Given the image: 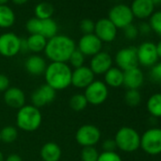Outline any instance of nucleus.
I'll return each instance as SVG.
<instances>
[{
  "label": "nucleus",
  "instance_id": "nucleus-22",
  "mask_svg": "<svg viewBox=\"0 0 161 161\" xmlns=\"http://www.w3.org/2000/svg\"><path fill=\"white\" fill-rule=\"evenodd\" d=\"M104 84L113 88L121 86L123 85V71L119 67L112 66L104 74Z\"/></svg>",
  "mask_w": 161,
  "mask_h": 161
},
{
  "label": "nucleus",
  "instance_id": "nucleus-43",
  "mask_svg": "<svg viewBox=\"0 0 161 161\" xmlns=\"http://www.w3.org/2000/svg\"><path fill=\"white\" fill-rule=\"evenodd\" d=\"M29 51L27 39H21V45H20V52H27Z\"/></svg>",
  "mask_w": 161,
  "mask_h": 161
},
{
  "label": "nucleus",
  "instance_id": "nucleus-39",
  "mask_svg": "<svg viewBox=\"0 0 161 161\" xmlns=\"http://www.w3.org/2000/svg\"><path fill=\"white\" fill-rule=\"evenodd\" d=\"M103 152H116V149H117V144L115 142V139L113 138H108V139H105L103 142Z\"/></svg>",
  "mask_w": 161,
  "mask_h": 161
},
{
  "label": "nucleus",
  "instance_id": "nucleus-1",
  "mask_svg": "<svg viewBox=\"0 0 161 161\" xmlns=\"http://www.w3.org/2000/svg\"><path fill=\"white\" fill-rule=\"evenodd\" d=\"M76 49L74 40L66 35H55L47 42L45 54L48 60L55 63H67Z\"/></svg>",
  "mask_w": 161,
  "mask_h": 161
},
{
  "label": "nucleus",
  "instance_id": "nucleus-25",
  "mask_svg": "<svg viewBox=\"0 0 161 161\" xmlns=\"http://www.w3.org/2000/svg\"><path fill=\"white\" fill-rule=\"evenodd\" d=\"M57 32H58V25L52 18L41 20V28L39 32L40 35L44 36L47 40H48L54 37L55 35H57Z\"/></svg>",
  "mask_w": 161,
  "mask_h": 161
},
{
  "label": "nucleus",
  "instance_id": "nucleus-6",
  "mask_svg": "<svg viewBox=\"0 0 161 161\" xmlns=\"http://www.w3.org/2000/svg\"><path fill=\"white\" fill-rule=\"evenodd\" d=\"M102 136L101 130L93 124H85L80 126L75 135L76 141L84 147H95Z\"/></svg>",
  "mask_w": 161,
  "mask_h": 161
},
{
  "label": "nucleus",
  "instance_id": "nucleus-48",
  "mask_svg": "<svg viewBox=\"0 0 161 161\" xmlns=\"http://www.w3.org/2000/svg\"><path fill=\"white\" fill-rule=\"evenodd\" d=\"M0 161H5V157L3 155V153L0 151Z\"/></svg>",
  "mask_w": 161,
  "mask_h": 161
},
{
  "label": "nucleus",
  "instance_id": "nucleus-21",
  "mask_svg": "<svg viewBox=\"0 0 161 161\" xmlns=\"http://www.w3.org/2000/svg\"><path fill=\"white\" fill-rule=\"evenodd\" d=\"M40 155L43 161H60L62 157L61 147L55 142L45 143L40 151Z\"/></svg>",
  "mask_w": 161,
  "mask_h": 161
},
{
  "label": "nucleus",
  "instance_id": "nucleus-30",
  "mask_svg": "<svg viewBox=\"0 0 161 161\" xmlns=\"http://www.w3.org/2000/svg\"><path fill=\"white\" fill-rule=\"evenodd\" d=\"M124 101L130 107H136L141 102V94L138 89H128L124 95Z\"/></svg>",
  "mask_w": 161,
  "mask_h": 161
},
{
  "label": "nucleus",
  "instance_id": "nucleus-46",
  "mask_svg": "<svg viewBox=\"0 0 161 161\" xmlns=\"http://www.w3.org/2000/svg\"><path fill=\"white\" fill-rule=\"evenodd\" d=\"M150 1H152V3H153L154 6L161 5V0H150Z\"/></svg>",
  "mask_w": 161,
  "mask_h": 161
},
{
  "label": "nucleus",
  "instance_id": "nucleus-14",
  "mask_svg": "<svg viewBox=\"0 0 161 161\" xmlns=\"http://www.w3.org/2000/svg\"><path fill=\"white\" fill-rule=\"evenodd\" d=\"M103 42L94 34H85L80 37L78 43V49L85 56H94L101 52Z\"/></svg>",
  "mask_w": 161,
  "mask_h": 161
},
{
  "label": "nucleus",
  "instance_id": "nucleus-5",
  "mask_svg": "<svg viewBox=\"0 0 161 161\" xmlns=\"http://www.w3.org/2000/svg\"><path fill=\"white\" fill-rule=\"evenodd\" d=\"M140 147L146 153L151 155L161 153V128L147 130L140 136Z\"/></svg>",
  "mask_w": 161,
  "mask_h": 161
},
{
  "label": "nucleus",
  "instance_id": "nucleus-9",
  "mask_svg": "<svg viewBox=\"0 0 161 161\" xmlns=\"http://www.w3.org/2000/svg\"><path fill=\"white\" fill-rule=\"evenodd\" d=\"M21 38L14 32H6L0 35V55L7 58L16 56L20 52Z\"/></svg>",
  "mask_w": 161,
  "mask_h": 161
},
{
  "label": "nucleus",
  "instance_id": "nucleus-49",
  "mask_svg": "<svg viewBox=\"0 0 161 161\" xmlns=\"http://www.w3.org/2000/svg\"><path fill=\"white\" fill-rule=\"evenodd\" d=\"M2 141H1V136H0V143H1Z\"/></svg>",
  "mask_w": 161,
  "mask_h": 161
},
{
  "label": "nucleus",
  "instance_id": "nucleus-26",
  "mask_svg": "<svg viewBox=\"0 0 161 161\" xmlns=\"http://www.w3.org/2000/svg\"><path fill=\"white\" fill-rule=\"evenodd\" d=\"M147 110L154 118H161V93L153 94L147 102Z\"/></svg>",
  "mask_w": 161,
  "mask_h": 161
},
{
  "label": "nucleus",
  "instance_id": "nucleus-11",
  "mask_svg": "<svg viewBox=\"0 0 161 161\" xmlns=\"http://www.w3.org/2000/svg\"><path fill=\"white\" fill-rule=\"evenodd\" d=\"M138 64L145 67L153 66L157 60L158 55L156 51V45L153 42H144L136 48Z\"/></svg>",
  "mask_w": 161,
  "mask_h": 161
},
{
  "label": "nucleus",
  "instance_id": "nucleus-32",
  "mask_svg": "<svg viewBox=\"0 0 161 161\" xmlns=\"http://www.w3.org/2000/svg\"><path fill=\"white\" fill-rule=\"evenodd\" d=\"M149 25L152 29V31H154L161 36V11L154 12L150 16Z\"/></svg>",
  "mask_w": 161,
  "mask_h": 161
},
{
  "label": "nucleus",
  "instance_id": "nucleus-31",
  "mask_svg": "<svg viewBox=\"0 0 161 161\" xmlns=\"http://www.w3.org/2000/svg\"><path fill=\"white\" fill-rule=\"evenodd\" d=\"M100 153L95 147H84L80 152V160L82 161H97Z\"/></svg>",
  "mask_w": 161,
  "mask_h": 161
},
{
  "label": "nucleus",
  "instance_id": "nucleus-24",
  "mask_svg": "<svg viewBox=\"0 0 161 161\" xmlns=\"http://www.w3.org/2000/svg\"><path fill=\"white\" fill-rule=\"evenodd\" d=\"M15 22V14L14 11L7 5L0 6V28H11Z\"/></svg>",
  "mask_w": 161,
  "mask_h": 161
},
{
  "label": "nucleus",
  "instance_id": "nucleus-34",
  "mask_svg": "<svg viewBox=\"0 0 161 161\" xmlns=\"http://www.w3.org/2000/svg\"><path fill=\"white\" fill-rule=\"evenodd\" d=\"M41 28V20L33 17L28 20L26 24V29L30 34H39Z\"/></svg>",
  "mask_w": 161,
  "mask_h": 161
},
{
  "label": "nucleus",
  "instance_id": "nucleus-13",
  "mask_svg": "<svg viewBox=\"0 0 161 161\" xmlns=\"http://www.w3.org/2000/svg\"><path fill=\"white\" fill-rule=\"evenodd\" d=\"M95 80V74L89 66L83 65L72 71L71 86L79 89H86Z\"/></svg>",
  "mask_w": 161,
  "mask_h": 161
},
{
  "label": "nucleus",
  "instance_id": "nucleus-7",
  "mask_svg": "<svg viewBox=\"0 0 161 161\" xmlns=\"http://www.w3.org/2000/svg\"><path fill=\"white\" fill-rule=\"evenodd\" d=\"M88 104L101 105L108 98V86L103 80H94L85 90L84 93Z\"/></svg>",
  "mask_w": 161,
  "mask_h": 161
},
{
  "label": "nucleus",
  "instance_id": "nucleus-28",
  "mask_svg": "<svg viewBox=\"0 0 161 161\" xmlns=\"http://www.w3.org/2000/svg\"><path fill=\"white\" fill-rule=\"evenodd\" d=\"M88 105V103L84 94H75L69 100V106L76 112L85 110Z\"/></svg>",
  "mask_w": 161,
  "mask_h": 161
},
{
  "label": "nucleus",
  "instance_id": "nucleus-16",
  "mask_svg": "<svg viewBox=\"0 0 161 161\" xmlns=\"http://www.w3.org/2000/svg\"><path fill=\"white\" fill-rule=\"evenodd\" d=\"M112 64L111 55L105 51H101L92 56L89 67L95 75H104L112 67Z\"/></svg>",
  "mask_w": 161,
  "mask_h": 161
},
{
  "label": "nucleus",
  "instance_id": "nucleus-42",
  "mask_svg": "<svg viewBox=\"0 0 161 161\" xmlns=\"http://www.w3.org/2000/svg\"><path fill=\"white\" fill-rule=\"evenodd\" d=\"M5 161H23V158L16 153H12L5 158Z\"/></svg>",
  "mask_w": 161,
  "mask_h": 161
},
{
  "label": "nucleus",
  "instance_id": "nucleus-38",
  "mask_svg": "<svg viewBox=\"0 0 161 161\" xmlns=\"http://www.w3.org/2000/svg\"><path fill=\"white\" fill-rule=\"evenodd\" d=\"M150 75L153 80L156 83H161V62L156 63L153 66H152Z\"/></svg>",
  "mask_w": 161,
  "mask_h": 161
},
{
  "label": "nucleus",
  "instance_id": "nucleus-27",
  "mask_svg": "<svg viewBox=\"0 0 161 161\" xmlns=\"http://www.w3.org/2000/svg\"><path fill=\"white\" fill-rule=\"evenodd\" d=\"M35 17L40 20H46L52 17L54 14V8L50 3L41 2L34 9Z\"/></svg>",
  "mask_w": 161,
  "mask_h": 161
},
{
  "label": "nucleus",
  "instance_id": "nucleus-37",
  "mask_svg": "<svg viewBox=\"0 0 161 161\" xmlns=\"http://www.w3.org/2000/svg\"><path fill=\"white\" fill-rule=\"evenodd\" d=\"M124 31V36L125 38H127L128 40H135L137 36H138V30L137 27L131 24L129 26H127L126 28L123 29Z\"/></svg>",
  "mask_w": 161,
  "mask_h": 161
},
{
  "label": "nucleus",
  "instance_id": "nucleus-36",
  "mask_svg": "<svg viewBox=\"0 0 161 161\" xmlns=\"http://www.w3.org/2000/svg\"><path fill=\"white\" fill-rule=\"evenodd\" d=\"M97 161H122L120 155L116 152H103Z\"/></svg>",
  "mask_w": 161,
  "mask_h": 161
},
{
  "label": "nucleus",
  "instance_id": "nucleus-35",
  "mask_svg": "<svg viewBox=\"0 0 161 161\" xmlns=\"http://www.w3.org/2000/svg\"><path fill=\"white\" fill-rule=\"evenodd\" d=\"M80 30L84 33V35L94 33L95 23L91 19H84L80 23Z\"/></svg>",
  "mask_w": 161,
  "mask_h": 161
},
{
  "label": "nucleus",
  "instance_id": "nucleus-45",
  "mask_svg": "<svg viewBox=\"0 0 161 161\" xmlns=\"http://www.w3.org/2000/svg\"><path fill=\"white\" fill-rule=\"evenodd\" d=\"M156 51H157L158 58H161V40L156 45Z\"/></svg>",
  "mask_w": 161,
  "mask_h": 161
},
{
  "label": "nucleus",
  "instance_id": "nucleus-41",
  "mask_svg": "<svg viewBox=\"0 0 161 161\" xmlns=\"http://www.w3.org/2000/svg\"><path fill=\"white\" fill-rule=\"evenodd\" d=\"M137 30H138V33H140L142 35H148L152 31V29H151L149 23H146V22L140 23L139 26L137 27Z\"/></svg>",
  "mask_w": 161,
  "mask_h": 161
},
{
  "label": "nucleus",
  "instance_id": "nucleus-29",
  "mask_svg": "<svg viewBox=\"0 0 161 161\" xmlns=\"http://www.w3.org/2000/svg\"><path fill=\"white\" fill-rule=\"evenodd\" d=\"M0 136H1V141L5 143H13L18 136L17 128L12 125L5 126L0 130Z\"/></svg>",
  "mask_w": 161,
  "mask_h": 161
},
{
  "label": "nucleus",
  "instance_id": "nucleus-8",
  "mask_svg": "<svg viewBox=\"0 0 161 161\" xmlns=\"http://www.w3.org/2000/svg\"><path fill=\"white\" fill-rule=\"evenodd\" d=\"M108 19L115 25L117 29H124L131 25L134 20V15L131 8L125 4L114 6L108 14Z\"/></svg>",
  "mask_w": 161,
  "mask_h": 161
},
{
  "label": "nucleus",
  "instance_id": "nucleus-47",
  "mask_svg": "<svg viewBox=\"0 0 161 161\" xmlns=\"http://www.w3.org/2000/svg\"><path fill=\"white\" fill-rule=\"evenodd\" d=\"M10 0H0V6L1 5H6Z\"/></svg>",
  "mask_w": 161,
  "mask_h": 161
},
{
  "label": "nucleus",
  "instance_id": "nucleus-19",
  "mask_svg": "<svg viewBox=\"0 0 161 161\" xmlns=\"http://www.w3.org/2000/svg\"><path fill=\"white\" fill-rule=\"evenodd\" d=\"M154 7L150 0H134L130 8L134 17L146 19L154 13Z\"/></svg>",
  "mask_w": 161,
  "mask_h": 161
},
{
  "label": "nucleus",
  "instance_id": "nucleus-2",
  "mask_svg": "<svg viewBox=\"0 0 161 161\" xmlns=\"http://www.w3.org/2000/svg\"><path fill=\"white\" fill-rule=\"evenodd\" d=\"M46 84L55 91L66 89L71 86L72 70L67 63L51 62L44 73Z\"/></svg>",
  "mask_w": 161,
  "mask_h": 161
},
{
  "label": "nucleus",
  "instance_id": "nucleus-10",
  "mask_svg": "<svg viewBox=\"0 0 161 161\" xmlns=\"http://www.w3.org/2000/svg\"><path fill=\"white\" fill-rule=\"evenodd\" d=\"M115 62L118 65L117 67L122 71L138 67L136 48L134 47H128L119 49L116 54Z\"/></svg>",
  "mask_w": 161,
  "mask_h": 161
},
{
  "label": "nucleus",
  "instance_id": "nucleus-18",
  "mask_svg": "<svg viewBox=\"0 0 161 161\" xmlns=\"http://www.w3.org/2000/svg\"><path fill=\"white\" fill-rule=\"evenodd\" d=\"M144 83V75L138 67L123 71V86L127 89H138Z\"/></svg>",
  "mask_w": 161,
  "mask_h": 161
},
{
  "label": "nucleus",
  "instance_id": "nucleus-20",
  "mask_svg": "<svg viewBox=\"0 0 161 161\" xmlns=\"http://www.w3.org/2000/svg\"><path fill=\"white\" fill-rule=\"evenodd\" d=\"M47 64L46 60L40 55L30 56L25 63V68L27 72L32 76L43 75L46 71Z\"/></svg>",
  "mask_w": 161,
  "mask_h": 161
},
{
  "label": "nucleus",
  "instance_id": "nucleus-12",
  "mask_svg": "<svg viewBox=\"0 0 161 161\" xmlns=\"http://www.w3.org/2000/svg\"><path fill=\"white\" fill-rule=\"evenodd\" d=\"M118 33V29L108 18H102L95 23L94 34L103 43L113 42Z\"/></svg>",
  "mask_w": 161,
  "mask_h": 161
},
{
  "label": "nucleus",
  "instance_id": "nucleus-15",
  "mask_svg": "<svg viewBox=\"0 0 161 161\" xmlns=\"http://www.w3.org/2000/svg\"><path fill=\"white\" fill-rule=\"evenodd\" d=\"M55 98L56 91L47 84L36 88L31 96L32 105L39 109L52 103L55 100Z\"/></svg>",
  "mask_w": 161,
  "mask_h": 161
},
{
  "label": "nucleus",
  "instance_id": "nucleus-40",
  "mask_svg": "<svg viewBox=\"0 0 161 161\" xmlns=\"http://www.w3.org/2000/svg\"><path fill=\"white\" fill-rule=\"evenodd\" d=\"M10 87V80L5 74L0 73V92H5Z\"/></svg>",
  "mask_w": 161,
  "mask_h": 161
},
{
  "label": "nucleus",
  "instance_id": "nucleus-17",
  "mask_svg": "<svg viewBox=\"0 0 161 161\" xmlns=\"http://www.w3.org/2000/svg\"><path fill=\"white\" fill-rule=\"evenodd\" d=\"M5 103L13 109H20L26 103V96L24 91L19 87H9L4 92Z\"/></svg>",
  "mask_w": 161,
  "mask_h": 161
},
{
  "label": "nucleus",
  "instance_id": "nucleus-23",
  "mask_svg": "<svg viewBox=\"0 0 161 161\" xmlns=\"http://www.w3.org/2000/svg\"><path fill=\"white\" fill-rule=\"evenodd\" d=\"M47 40L40 34H31L27 38L29 51L33 53H40L45 50Z\"/></svg>",
  "mask_w": 161,
  "mask_h": 161
},
{
  "label": "nucleus",
  "instance_id": "nucleus-33",
  "mask_svg": "<svg viewBox=\"0 0 161 161\" xmlns=\"http://www.w3.org/2000/svg\"><path fill=\"white\" fill-rule=\"evenodd\" d=\"M85 60H86V56L82 52H80L78 48H76L72 52V54H71L68 62H69V64L74 68H78V67H80V66L84 65Z\"/></svg>",
  "mask_w": 161,
  "mask_h": 161
},
{
  "label": "nucleus",
  "instance_id": "nucleus-44",
  "mask_svg": "<svg viewBox=\"0 0 161 161\" xmlns=\"http://www.w3.org/2000/svg\"><path fill=\"white\" fill-rule=\"evenodd\" d=\"M13 1V3H14L15 5H24V4H26L29 0H12Z\"/></svg>",
  "mask_w": 161,
  "mask_h": 161
},
{
  "label": "nucleus",
  "instance_id": "nucleus-3",
  "mask_svg": "<svg viewBox=\"0 0 161 161\" xmlns=\"http://www.w3.org/2000/svg\"><path fill=\"white\" fill-rule=\"evenodd\" d=\"M42 113L39 108L32 104L24 105L18 109L16 115V125L24 132H34L42 124Z\"/></svg>",
  "mask_w": 161,
  "mask_h": 161
},
{
  "label": "nucleus",
  "instance_id": "nucleus-4",
  "mask_svg": "<svg viewBox=\"0 0 161 161\" xmlns=\"http://www.w3.org/2000/svg\"><path fill=\"white\" fill-rule=\"evenodd\" d=\"M114 139L117 148L125 153H133L140 148V135L136 129L129 126L119 128Z\"/></svg>",
  "mask_w": 161,
  "mask_h": 161
}]
</instances>
